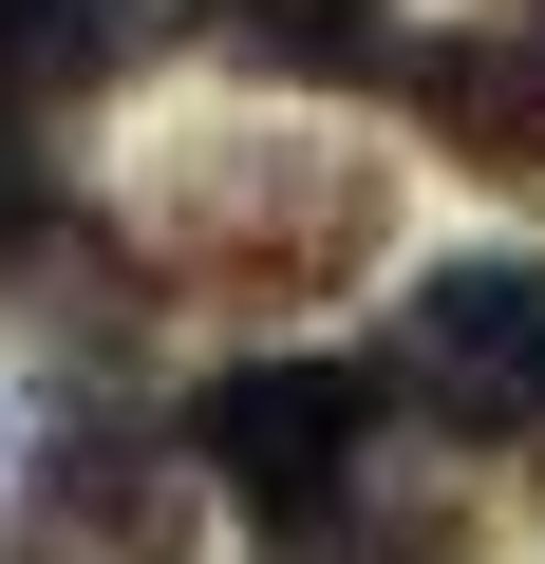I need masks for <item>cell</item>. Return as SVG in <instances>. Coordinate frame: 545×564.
Listing matches in <instances>:
<instances>
[{
	"mask_svg": "<svg viewBox=\"0 0 545 564\" xmlns=\"http://www.w3.org/2000/svg\"><path fill=\"white\" fill-rule=\"evenodd\" d=\"M358 433H377V377H358V358H244V377L188 414V452H207L244 508H302V527L358 489Z\"/></svg>",
	"mask_w": 545,
	"mask_h": 564,
	"instance_id": "cell-1",
	"label": "cell"
},
{
	"mask_svg": "<svg viewBox=\"0 0 545 564\" xmlns=\"http://www.w3.org/2000/svg\"><path fill=\"white\" fill-rule=\"evenodd\" d=\"M170 226H188L226 282H320V263H358V245H377V170H283V151L244 170V151H207Z\"/></svg>",
	"mask_w": 545,
	"mask_h": 564,
	"instance_id": "cell-2",
	"label": "cell"
},
{
	"mask_svg": "<svg viewBox=\"0 0 545 564\" xmlns=\"http://www.w3.org/2000/svg\"><path fill=\"white\" fill-rule=\"evenodd\" d=\"M20 564H188V489L132 433H57L39 508H20Z\"/></svg>",
	"mask_w": 545,
	"mask_h": 564,
	"instance_id": "cell-3",
	"label": "cell"
},
{
	"mask_svg": "<svg viewBox=\"0 0 545 564\" xmlns=\"http://www.w3.org/2000/svg\"><path fill=\"white\" fill-rule=\"evenodd\" d=\"M414 113H433L470 170L545 188V0H526V20H470V39H433V57H414Z\"/></svg>",
	"mask_w": 545,
	"mask_h": 564,
	"instance_id": "cell-4",
	"label": "cell"
},
{
	"mask_svg": "<svg viewBox=\"0 0 545 564\" xmlns=\"http://www.w3.org/2000/svg\"><path fill=\"white\" fill-rule=\"evenodd\" d=\"M151 20L132 0H0V113H39V95H95Z\"/></svg>",
	"mask_w": 545,
	"mask_h": 564,
	"instance_id": "cell-5",
	"label": "cell"
},
{
	"mask_svg": "<svg viewBox=\"0 0 545 564\" xmlns=\"http://www.w3.org/2000/svg\"><path fill=\"white\" fill-rule=\"evenodd\" d=\"M244 57H283V76H395L377 0H244Z\"/></svg>",
	"mask_w": 545,
	"mask_h": 564,
	"instance_id": "cell-6",
	"label": "cell"
},
{
	"mask_svg": "<svg viewBox=\"0 0 545 564\" xmlns=\"http://www.w3.org/2000/svg\"><path fill=\"white\" fill-rule=\"evenodd\" d=\"M39 226V151H20V113H0V245Z\"/></svg>",
	"mask_w": 545,
	"mask_h": 564,
	"instance_id": "cell-7",
	"label": "cell"
}]
</instances>
